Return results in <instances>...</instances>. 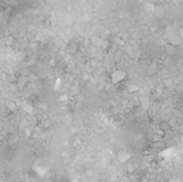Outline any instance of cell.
<instances>
[{
	"label": "cell",
	"mask_w": 183,
	"mask_h": 182,
	"mask_svg": "<svg viewBox=\"0 0 183 182\" xmlns=\"http://www.w3.org/2000/svg\"><path fill=\"white\" fill-rule=\"evenodd\" d=\"M127 77V74L125 70H115L111 74V82L115 85L121 84L122 81H125V79Z\"/></svg>",
	"instance_id": "6da1fadb"
},
{
	"label": "cell",
	"mask_w": 183,
	"mask_h": 182,
	"mask_svg": "<svg viewBox=\"0 0 183 182\" xmlns=\"http://www.w3.org/2000/svg\"><path fill=\"white\" fill-rule=\"evenodd\" d=\"M164 50H166V54L169 55V56H174L177 54L178 49H177V45L176 44H171V43H167L164 45Z\"/></svg>",
	"instance_id": "7a4b0ae2"
},
{
	"label": "cell",
	"mask_w": 183,
	"mask_h": 182,
	"mask_svg": "<svg viewBox=\"0 0 183 182\" xmlns=\"http://www.w3.org/2000/svg\"><path fill=\"white\" fill-rule=\"evenodd\" d=\"M130 158H131V155L127 152V151H125V150L118 151V153H117V160H118V162H121V164H126V162L128 161Z\"/></svg>",
	"instance_id": "3957f363"
},
{
	"label": "cell",
	"mask_w": 183,
	"mask_h": 182,
	"mask_svg": "<svg viewBox=\"0 0 183 182\" xmlns=\"http://www.w3.org/2000/svg\"><path fill=\"white\" fill-rule=\"evenodd\" d=\"M171 128H172V126L168 121H161L158 124V130L161 132H168V131H171Z\"/></svg>",
	"instance_id": "277c9868"
},
{
	"label": "cell",
	"mask_w": 183,
	"mask_h": 182,
	"mask_svg": "<svg viewBox=\"0 0 183 182\" xmlns=\"http://www.w3.org/2000/svg\"><path fill=\"white\" fill-rule=\"evenodd\" d=\"M26 84H28V77L24 76V75H21L20 77H18V81H16V88L18 89H24Z\"/></svg>",
	"instance_id": "5b68a950"
},
{
	"label": "cell",
	"mask_w": 183,
	"mask_h": 182,
	"mask_svg": "<svg viewBox=\"0 0 183 182\" xmlns=\"http://www.w3.org/2000/svg\"><path fill=\"white\" fill-rule=\"evenodd\" d=\"M28 127H29V121H28V119H21V121L19 122V128L24 131L25 128H28Z\"/></svg>",
	"instance_id": "8992f818"
},
{
	"label": "cell",
	"mask_w": 183,
	"mask_h": 182,
	"mask_svg": "<svg viewBox=\"0 0 183 182\" xmlns=\"http://www.w3.org/2000/svg\"><path fill=\"white\" fill-rule=\"evenodd\" d=\"M138 91V86L136 84H130V85H127V92H130V94H134V92H137Z\"/></svg>",
	"instance_id": "52a82bcc"
},
{
	"label": "cell",
	"mask_w": 183,
	"mask_h": 182,
	"mask_svg": "<svg viewBox=\"0 0 183 182\" xmlns=\"http://www.w3.org/2000/svg\"><path fill=\"white\" fill-rule=\"evenodd\" d=\"M24 111H25L26 113H29V115H31V113H32V106L30 105V104H26V105L24 106Z\"/></svg>",
	"instance_id": "ba28073f"
},
{
	"label": "cell",
	"mask_w": 183,
	"mask_h": 182,
	"mask_svg": "<svg viewBox=\"0 0 183 182\" xmlns=\"http://www.w3.org/2000/svg\"><path fill=\"white\" fill-rule=\"evenodd\" d=\"M7 109L9 110H11V111H14L15 109H16V105H15V102L14 101H11V102H7Z\"/></svg>",
	"instance_id": "9c48e42d"
},
{
	"label": "cell",
	"mask_w": 183,
	"mask_h": 182,
	"mask_svg": "<svg viewBox=\"0 0 183 182\" xmlns=\"http://www.w3.org/2000/svg\"><path fill=\"white\" fill-rule=\"evenodd\" d=\"M60 84H61V80H60V79H57V81H56V84H55V86H54V90H59Z\"/></svg>",
	"instance_id": "30bf717a"
},
{
	"label": "cell",
	"mask_w": 183,
	"mask_h": 182,
	"mask_svg": "<svg viewBox=\"0 0 183 182\" xmlns=\"http://www.w3.org/2000/svg\"><path fill=\"white\" fill-rule=\"evenodd\" d=\"M71 92H72V94H78V88H77V86H72V88H71Z\"/></svg>",
	"instance_id": "8fae6325"
},
{
	"label": "cell",
	"mask_w": 183,
	"mask_h": 182,
	"mask_svg": "<svg viewBox=\"0 0 183 182\" xmlns=\"http://www.w3.org/2000/svg\"><path fill=\"white\" fill-rule=\"evenodd\" d=\"M66 97H67V96H66V95H62V96H61V97H60V98H61V100H62V101H65V100H66Z\"/></svg>",
	"instance_id": "7c38bea8"
},
{
	"label": "cell",
	"mask_w": 183,
	"mask_h": 182,
	"mask_svg": "<svg viewBox=\"0 0 183 182\" xmlns=\"http://www.w3.org/2000/svg\"><path fill=\"white\" fill-rule=\"evenodd\" d=\"M0 182H5V181H4V180L1 179V177H0Z\"/></svg>",
	"instance_id": "4fadbf2b"
},
{
	"label": "cell",
	"mask_w": 183,
	"mask_h": 182,
	"mask_svg": "<svg viewBox=\"0 0 183 182\" xmlns=\"http://www.w3.org/2000/svg\"><path fill=\"white\" fill-rule=\"evenodd\" d=\"M181 152H182V153H183V146H182V150H181Z\"/></svg>",
	"instance_id": "5bb4252c"
},
{
	"label": "cell",
	"mask_w": 183,
	"mask_h": 182,
	"mask_svg": "<svg viewBox=\"0 0 183 182\" xmlns=\"http://www.w3.org/2000/svg\"><path fill=\"white\" fill-rule=\"evenodd\" d=\"M182 97H183V92H182Z\"/></svg>",
	"instance_id": "9a60e30c"
}]
</instances>
